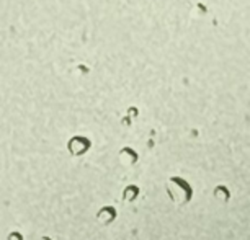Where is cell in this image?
Wrapping results in <instances>:
<instances>
[{"label": "cell", "mask_w": 250, "mask_h": 240, "mask_svg": "<svg viewBox=\"0 0 250 240\" xmlns=\"http://www.w3.org/2000/svg\"><path fill=\"white\" fill-rule=\"evenodd\" d=\"M168 190L173 198V201L180 204H185L187 201H190L191 198V188L187 181H183L182 178H172L168 181Z\"/></svg>", "instance_id": "1"}]
</instances>
